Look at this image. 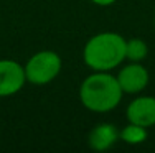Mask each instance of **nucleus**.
Instances as JSON below:
<instances>
[{
	"mask_svg": "<svg viewBox=\"0 0 155 153\" xmlns=\"http://www.w3.org/2000/svg\"><path fill=\"white\" fill-rule=\"evenodd\" d=\"M122 89L119 81L109 71H94L89 74L79 87V100L87 110L96 114L110 112L122 100Z\"/></svg>",
	"mask_w": 155,
	"mask_h": 153,
	"instance_id": "nucleus-1",
	"label": "nucleus"
},
{
	"mask_svg": "<svg viewBox=\"0 0 155 153\" xmlns=\"http://www.w3.org/2000/svg\"><path fill=\"white\" fill-rule=\"evenodd\" d=\"M125 41L116 31H102L87 40L83 61L93 71H112L125 61Z\"/></svg>",
	"mask_w": 155,
	"mask_h": 153,
	"instance_id": "nucleus-2",
	"label": "nucleus"
},
{
	"mask_svg": "<svg viewBox=\"0 0 155 153\" xmlns=\"http://www.w3.org/2000/svg\"><path fill=\"white\" fill-rule=\"evenodd\" d=\"M63 69V61L58 53L51 49H43L35 53L25 63L27 82L35 86H45L60 76Z\"/></svg>",
	"mask_w": 155,
	"mask_h": 153,
	"instance_id": "nucleus-3",
	"label": "nucleus"
},
{
	"mask_svg": "<svg viewBox=\"0 0 155 153\" xmlns=\"http://www.w3.org/2000/svg\"><path fill=\"white\" fill-rule=\"evenodd\" d=\"M27 84L25 66L13 59H0V97L20 92Z\"/></svg>",
	"mask_w": 155,
	"mask_h": 153,
	"instance_id": "nucleus-4",
	"label": "nucleus"
},
{
	"mask_svg": "<svg viewBox=\"0 0 155 153\" xmlns=\"http://www.w3.org/2000/svg\"><path fill=\"white\" fill-rule=\"evenodd\" d=\"M117 81L124 94H139L149 84V71L142 63H130L117 72Z\"/></svg>",
	"mask_w": 155,
	"mask_h": 153,
	"instance_id": "nucleus-5",
	"label": "nucleus"
},
{
	"mask_svg": "<svg viewBox=\"0 0 155 153\" xmlns=\"http://www.w3.org/2000/svg\"><path fill=\"white\" fill-rule=\"evenodd\" d=\"M125 117L130 123L145 127V129L155 125V97L152 96L135 97L127 105Z\"/></svg>",
	"mask_w": 155,
	"mask_h": 153,
	"instance_id": "nucleus-6",
	"label": "nucleus"
},
{
	"mask_svg": "<svg viewBox=\"0 0 155 153\" xmlns=\"http://www.w3.org/2000/svg\"><path fill=\"white\" fill-rule=\"evenodd\" d=\"M119 140V130L112 123H99L89 133V147L96 151L109 150L116 142Z\"/></svg>",
	"mask_w": 155,
	"mask_h": 153,
	"instance_id": "nucleus-7",
	"label": "nucleus"
},
{
	"mask_svg": "<svg viewBox=\"0 0 155 153\" xmlns=\"http://www.w3.org/2000/svg\"><path fill=\"white\" fill-rule=\"evenodd\" d=\"M149 133H147L145 127L135 125V123L129 122L122 130H119V140H122L127 145H140L147 140Z\"/></svg>",
	"mask_w": 155,
	"mask_h": 153,
	"instance_id": "nucleus-8",
	"label": "nucleus"
},
{
	"mask_svg": "<svg viewBox=\"0 0 155 153\" xmlns=\"http://www.w3.org/2000/svg\"><path fill=\"white\" fill-rule=\"evenodd\" d=\"M149 54L147 43L140 38H130L125 41V61L130 63H142Z\"/></svg>",
	"mask_w": 155,
	"mask_h": 153,
	"instance_id": "nucleus-9",
	"label": "nucleus"
},
{
	"mask_svg": "<svg viewBox=\"0 0 155 153\" xmlns=\"http://www.w3.org/2000/svg\"><path fill=\"white\" fill-rule=\"evenodd\" d=\"M93 3H96V5H99V7H109V5H112V3H116L117 0H91Z\"/></svg>",
	"mask_w": 155,
	"mask_h": 153,
	"instance_id": "nucleus-10",
	"label": "nucleus"
}]
</instances>
